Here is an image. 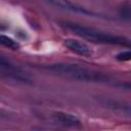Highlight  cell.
I'll use <instances>...</instances> for the list:
<instances>
[{
    "instance_id": "obj_1",
    "label": "cell",
    "mask_w": 131,
    "mask_h": 131,
    "mask_svg": "<svg viewBox=\"0 0 131 131\" xmlns=\"http://www.w3.org/2000/svg\"><path fill=\"white\" fill-rule=\"evenodd\" d=\"M64 26L73 31L75 34L81 36L82 38H85L87 40H90L92 42L96 43H103V44H112V45H123V46H129L130 42L127 38L115 36L110 33H105L102 31H99L94 28H89L86 26H81L78 24H72V23H64Z\"/></svg>"
},
{
    "instance_id": "obj_2",
    "label": "cell",
    "mask_w": 131,
    "mask_h": 131,
    "mask_svg": "<svg viewBox=\"0 0 131 131\" xmlns=\"http://www.w3.org/2000/svg\"><path fill=\"white\" fill-rule=\"evenodd\" d=\"M47 69L57 74L70 77L75 80L84 81V82H104L108 80V78L101 73H98L83 67H79L77 64L54 63V64L48 66Z\"/></svg>"
},
{
    "instance_id": "obj_3",
    "label": "cell",
    "mask_w": 131,
    "mask_h": 131,
    "mask_svg": "<svg viewBox=\"0 0 131 131\" xmlns=\"http://www.w3.org/2000/svg\"><path fill=\"white\" fill-rule=\"evenodd\" d=\"M49 3H51L54 6H57L59 8L66 9V10H70L72 12H78L84 15H88V16H92V17H104L102 14L88 10L87 8H84L80 5H77L73 2H71L70 0H45Z\"/></svg>"
},
{
    "instance_id": "obj_4",
    "label": "cell",
    "mask_w": 131,
    "mask_h": 131,
    "mask_svg": "<svg viewBox=\"0 0 131 131\" xmlns=\"http://www.w3.org/2000/svg\"><path fill=\"white\" fill-rule=\"evenodd\" d=\"M64 45L67 48H69L71 51L82 55V56H91L93 54L92 49L85 43L75 40V39H67L64 40Z\"/></svg>"
},
{
    "instance_id": "obj_5",
    "label": "cell",
    "mask_w": 131,
    "mask_h": 131,
    "mask_svg": "<svg viewBox=\"0 0 131 131\" xmlns=\"http://www.w3.org/2000/svg\"><path fill=\"white\" fill-rule=\"evenodd\" d=\"M54 118L62 125L64 126H69V127H78L81 125L80 120L75 117L74 115L71 114H67V113H61V112H57L54 114Z\"/></svg>"
},
{
    "instance_id": "obj_6",
    "label": "cell",
    "mask_w": 131,
    "mask_h": 131,
    "mask_svg": "<svg viewBox=\"0 0 131 131\" xmlns=\"http://www.w3.org/2000/svg\"><path fill=\"white\" fill-rule=\"evenodd\" d=\"M0 45L10 48L12 50H17L19 48V44L16 41H14L13 39H11L7 36H4V35H0Z\"/></svg>"
},
{
    "instance_id": "obj_7",
    "label": "cell",
    "mask_w": 131,
    "mask_h": 131,
    "mask_svg": "<svg viewBox=\"0 0 131 131\" xmlns=\"http://www.w3.org/2000/svg\"><path fill=\"white\" fill-rule=\"evenodd\" d=\"M121 15H122V17L127 18V19L130 17V4L128 2L125 3L122 6V8H121Z\"/></svg>"
},
{
    "instance_id": "obj_8",
    "label": "cell",
    "mask_w": 131,
    "mask_h": 131,
    "mask_svg": "<svg viewBox=\"0 0 131 131\" xmlns=\"http://www.w3.org/2000/svg\"><path fill=\"white\" fill-rule=\"evenodd\" d=\"M130 57H131V53H130V51H123V52L119 53V54L116 56V58H117L118 60H121V61L129 60Z\"/></svg>"
}]
</instances>
